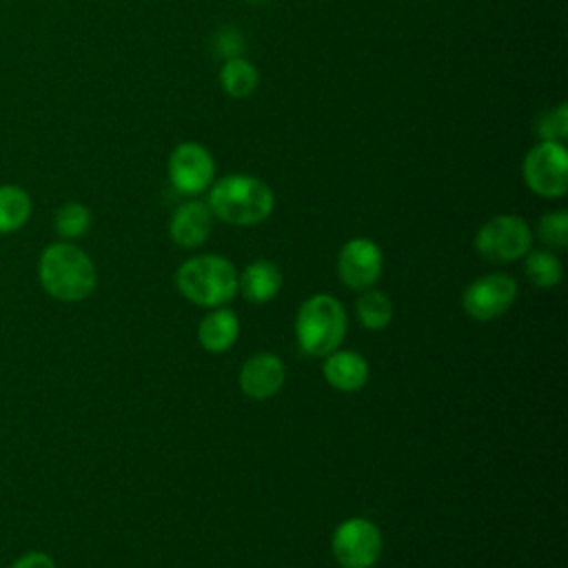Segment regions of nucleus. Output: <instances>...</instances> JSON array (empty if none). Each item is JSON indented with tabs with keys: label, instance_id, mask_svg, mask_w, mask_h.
Here are the masks:
<instances>
[{
	"label": "nucleus",
	"instance_id": "f257e3e1",
	"mask_svg": "<svg viewBox=\"0 0 568 568\" xmlns=\"http://www.w3.org/2000/svg\"><path fill=\"white\" fill-rule=\"evenodd\" d=\"M206 206L224 224L255 226L268 220L275 209L273 189L257 175L229 173L209 186Z\"/></svg>",
	"mask_w": 568,
	"mask_h": 568
},
{
	"label": "nucleus",
	"instance_id": "f03ea898",
	"mask_svg": "<svg viewBox=\"0 0 568 568\" xmlns=\"http://www.w3.org/2000/svg\"><path fill=\"white\" fill-rule=\"evenodd\" d=\"M42 288L62 302H80L95 288L98 275L91 257L71 242L49 244L38 262Z\"/></svg>",
	"mask_w": 568,
	"mask_h": 568
},
{
	"label": "nucleus",
	"instance_id": "7ed1b4c3",
	"mask_svg": "<svg viewBox=\"0 0 568 568\" xmlns=\"http://www.w3.org/2000/svg\"><path fill=\"white\" fill-rule=\"evenodd\" d=\"M175 286L189 302L213 308L235 297L237 271L224 255L204 253L180 264L175 271Z\"/></svg>",
	"mask_w": 568,
	"mask_h": 568
},
{
	"label": "nucleus",
	"instance_id": "20e7f679",
	"mask_svg": "<svg viewBox=\"0 0 568 568\" xmlns=\"http://www.w3.org/2000/svg\"><path fill=\"white\" fill-rule=\"evenodd\" d=\"M346 311L333 295L317 293L304 300L295 315V339L304 355L326 357L346 335Z\"/></svg>",
	"mask_w": 568,
	"mask_h": 568
},
{
	"label": "nucleus",
	"instance_id": "39448f33",
	"mask_svg": "<svg viewBox=\"0 0 568 568\" xmlns=\"http://www.w3.org/2000/svg\"><path fill=\"white\" fill-rule=\"evenodd\" d=\"M524 184L539 197L559 200L568 191V151L564 142L532 144L521 160Z\"/></svg>",
	"mask_w": 568,
	"mask_h": 568
},
{
	"label": "nucleus",
	"instance_id": "423d86ee",
	"mask_svg": "<svg viewBox=\"0 0 568 568\" xmlns=\"http://www.w3.org/2000/svg\"><path fill=\"white\" fill-rule=\"evenodd\" d=\"M532 231L521 215L501 213L475 233V251L488 262H515L530 251Z\"/></svg>",
	"mask_w": 568,
	"mask_h": 568
},
{
	"label": "nucleus",
	"instance_id": "0eeeda50",
	"mask_svg": "<svg viewBox=\"0 0 568 568\" xmlns=\"http://www.w3.org/2000/svg\"><path fill=\"white\" fill-rule=\"evenodd\" d=\"M382 532L366 517L344 519L331 539V550L342 568H373L382 555Z\"/></svg>",
	"mask_w": 568,
	"mask_h": 568
},
{
	"label": "nucleus",
	"instance_id": "6e6552de",
	"mask_svg": "<svg viewBox=\"0 0 568 568\" xmlns=\"http://www.w3.org/2000/svg\"><path fill=\"white\" fill-rule=\"evenodd\" d=\"M166 173L171 186L182 195H200L209 191L215 180V160L213 153L193 140L180 142L173 146Z\"/></svg>",
	"mask_w": 568,
	"mask_h": 568
},
{
	"label": "nucleus",
	"instance_id": "1a4fd4ad",
	"mask_svg": "<svg viewBox=\"0 0 568 568\" xmlns=\"http://www.w3.org/2000/svg\"><path fill=\"white\" fill-rule=\"evenodd\" d=\"M517 300V282L508 273H486L462 293V308L477 322L504 315Z\"/></svg>",
	"mask_w": 568,
	"mask_h": 568
},
{
	"label": "nucleus",
	"instance_id": "9d476101",
	"mask_svg": "<svg viewBox=\"0 0 568 568\" xmlns=\"http://www.w3.org/2000/svg\"><path fill=\"white\" fill-rule=\"evenodd\" d=\"M382 268V248L371 237H351L337 253V275L353 291L373 288Z\"/></svg>",
	"mask_w": 568,
	"mask_h": 568
},
{
	"label": "nucleus",
	"instance_id": "9b49d317",
	"mask_svg": "<svg viewBox=\"0 0 568 568\" xmlns=\"http://www.w3.org/2000/svg\"><path fill=\"white\" fill-rule=\"evenodd\" d=\"M286 379L284 364L273 353H257L248 357L240 368V388L251 399H268L273 397Z\"/></svg>",
	"mask_w": 568,
	"mask_h": 568
},
{
	"label": "nucleus",
	"instance_id": "f8f14e48",
	"mask_svg": "<svg viewBox=\"0 0 568 568\" xmlns=\"http://www.w3.org/2000/svg\"><path fill=\"white\" fill-rule=\"evenodd\" d=\"M213 231V213L209 211L206 202L186 200L171 213L169 220V235L182 248H197L202 246Z\"/></svg>",
	"mask_w": 568,
	"mask_h": 568
},
{
	"label": "nucleus",
	"instance_id": "ddd939ff",
	"mask_svg": "<svg viewBox=\"0 0 568 568\" xmlns=\"http://www.w3.org/2000/svg\"><path fill=\"white\" fill-rule=\"evenodd\" d=\"M282 271L271 260H255L237 275V291L246 302L266 304L282 288Z\"/></svg>",
	"mask_w": 568,
	"mask_h": 568
},
{
	"label": "nucleus",
	"instance_id": "4468645a",
	"mask_svg": "<svg viewBox=\"0 0 568 568\" xmlns=\"http://www.w3.org/2000/svg\"><path fill=\"white\" fill-rule=\"evenodd\" d=\"M322 371H324L326 382L342 393L359 390L368 379V364L355 351L335 348L333 353L326 355Z\"/></svg>",
	"mask_w": 568,
	"mask_h": 568
},
{
	"label": "nucleus",
	"instance_id": "2eb2a0df",
	"mask_svg": "<svg viewBox=\"0 0 568 568\" xmlns=\"http://www.w3.org/2000/svg\"><path fill=\"white\" fill-rule=\"evenodd\" d=\"M240 335V320L233 311L220 306L209 311L200 326H197V339L204 351L209 353H224L229 351Z\"/></svg>",
	"mask_w": 568,
	"mask_h": 568
},
{
	"label": "nucleus",
	"instance_id": "dca6fc26",
	"mask_svg": "<svg viewBox=\"0 0 568 568\" xmlns=\"http://www.w3.org/2000/svg\"><path fill=\"white\" fill-rule=\"evenodd\" d=\"M220 87L222 91L233 98V100H244L255 93L260 84V71L257 67L244 58V55H233L226 58L220 67Z\"/></svg>",
	"mask_w": 568,
	"mask_h": 568
},
{
	"label": "nucleus",
	"instance_id": "f3484780",
	"mask_svg": "<svg viewBox=\"0 0 568 568\" xmlns=\"http://www.w3.org/2000/svg\"><path fill=\"white\" fill-rule=\"evenodd\" d=\"M31 215V197L22 186H0V233H13L27 224Z\"/></svg>",
	"mask_w": 568,
	"mask_h": 568
},
{
	"label": "nucleus",
	"instance_id": "a211bd4d",
	"mask_svg": "<svg viewBox=\"0 0 568 568\" xmlns=\"http://www.w3.org/2000/svg\"><path fill=\"white\" fill-rule=\"evenodd\" d=\"M355 313L364 328L382 331L393 320V302L386 293H382L377 288H366L355 300Z\"/></svg>",
	"mask_w": 568,
	"mask_h": 568
},
{
	"label": "nucleus",
	"instance_id": "6ab92c4d",
	"mask_svg": "<svg viewBox=\"0 0 568 568\" xmlns=\"http://www.w3.org/2000/svg\"><path fill=\"white\" fill-rule=\"evenodd\" d=\"M524 257H526L524 260L526 277L537 288H552L561 282L564 266L555 253L544 251V248H530Z\"/></svg>",
	"mask_w": 568,
	"mask_h": 568
},
{
	"label": "nucleus",
	"instance_id": "aec40b11",
	"mask_svg": "<svg viewBox=\"0 0 568 568\" xmlns=\"http://www.w3.org/2000/svg\"><path fill=\"white\" fill-rule=\"evenodd\" d=\"M53 226L62 240L82 237L91 226V211L80 202H67L55 211Z\"/></svg>",
	"mask_w": 568,
	"mask_h": 568
},
{
	"label": "nucleus",
	"instance_id": "412c9836",
	"mask_svg": "<svg viewBox=\"0 0 568 568\" xmlns=\"http://www.w3.org/2000/svg\"><path fill=\"white\" fill-rule=\"evenodd\" d=\"M535 133L544 142H564L568 135V104L559 102L546 109L535 122Z\"/></svg>",
	"mask_w": 568,
	"mask_h": 568
},
{
	"label": "nucleus",
	"instance_id": "4be33fe9",
	"mask_svg": "<svg viewBox=\"0 0 568 568\" xmlns=\"http://www.w3.org/2000/svg\"><path fill=\"white\" fill-rule=\"evenodd\" d=\"M537 235L548 248H566L568 246V213L566 211H548L541 215L537 224Z\"/></svg>",
	"mask_w": 568,
	"mask_h": 568
},
{
	"label": "nucleus",
	"instance_id": "5701e85b",
	"mask_svg": "<svg viewBox=\"0 0 568 568\" xmlns=\"http://www.w3.org/2000/svg\"><path fill=\"white\" fill-rule=\"evenodd\" d=\"M215 47L220 51V55L226 58H233V55H240L242 49H244V38L240 33V29L235 27H222L215 36Z\"/></svg>",
	"mask_w": 568,
	"mask_h": 568
},
{
	"label": "nucleus",
	"instance_id": "b1692460",
	"mask_svg": "<svg viewBox=\"0 0 568 568\" xmlns=\"http://www.w3.org/2000/svg\"><path fill=\"white\" fill-rule=\"evenodd\" d=\"M9 568H55V561L40 550H31L24 552L22 557H18Z\"/></svg>",
	"mask_w": 568,
	"mask_h": 568
}]
</instances>
